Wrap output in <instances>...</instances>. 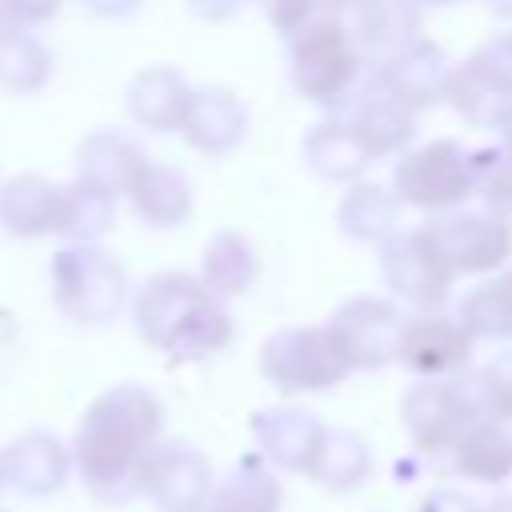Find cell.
Instances as JSON below:
<instances>
[{
    "instance_id": "1",
    "label": "cell",
    "mask_w": 512,
    "mask_h": 512,
    "mask_svg": "<svg viewBox=\"0 0 512 512\" xmlns=\"http://www.w3.org/2000/svg\"><path fill=\"white\" fill-rule=\"evenodd\" d=\"M164 436V404L144 384H116L100 392L76 432L72 468L100 504H128L140 496V468Z\"/></svg>"
},
{
    "instance_id": "2",
    "label": "cell",
    "mask_w": 512,
    "mask_h": 512,
    "mask_svg": "<svg viewBox=\"0 0 512 512\" xmlns=\"http://www.w3.org/2000/svg\"><path fill=\"white\" fill-rule=\"evenodd\" d=\"M136 336L172 356V360H204L232 344L236 324L224 300L192 272H156L132 300Z\"/></svg>"
},
{
    "instance_id": "3",
    "label": "cell",
    "mask_w": 512,
    "mask_h": 512,
    "mask_svg": "<svg viewBox=\"0 0 512 512\" xmlns=\"http://www.w3.org/2000/svg\"><path fill=\"white\" fill-rule=\"evenodd\" d=\"M288 60H292V88L320 108H344L360 92L364 76V48L344 16L320 12L300 32L288 36Z\"/></svg>"
},
{
    "instance_id": "4",
    "label": "cell",
    "mask_w": 512,
    "mask_h": 512,
    "mask_svg": "<svg viewBox=\"0 0 512 512\" xmlns=\"http://www.w3.org/2000/svg\"><path fill=\"white\" fill-rule=\"evenodd\" d=\"M48 284L52 304L72 324H108L128 300V272L100 244L68 240L48 264Z\"/></svg>"
},
{
    "instance_id": "5",
    "label": "cell",
    "mask_w": 512,
    "mask_h": 512,
    "mask_svg": "<svg viewBox=\"0 0 512 512\" xmlns=\"http://www.w3.org/2000/svg\"><path fill=\"white\" fill-rule=\"evenodd\" d=\"M392 192L420 212H452L476 192V148L456 136L404 148L392 164Z\"/></svg>"
},
{
    "instance_id": "6",
    "label": "cell",
    "mask_w": 512,
    "mask_h": 512,
    "mask_svg": "<svg viewBox=\"0 0 512 512\" xmlns=\"http://www.w3.org/2000/svg\"><path fill=\"white\" fill-rule=\"evenodd\" d=\"M348 360L340 344L332 340L328 324H296L280 328L260 344V376L284 392V396H304V392H328L348 376Z\"/></svg>"
},
{
    "instance_id": "7",
    "label": "cell",
    "mask_w": 512,
    "mask_h": 512,
    "mask_svg": "<svg viewBox=\"0 0 512 512\" xmlns=\"http://www.w3.org/2000/svg\"><path fill=\"white\" fill-rule=\"evenodd\" d=\"M380 272L392 300L412 304L416 312H440V304L456 284L452 264L444 260V252L436 248L424 224L396 232L380 244Z\"/></svg>"
},
{
    "instance_id": "8",
    "label": "cell",
    "mask_w": 512,
    "mask_h": 512,
    "mask_svg": "<svg viewBox=\"0 0 512 512\" xmlns=\"http://www.w3.org/2000/svg\"><path fill=\"white\" fill-rule=\"evenodd\" d=\"M484 416L472 388L452 376V380H416L404 400H400V420L416 452L424 456H448L452 444L468 432V424Z\"/></svg>"
},
{
    "instance_id": "9",
    "label": "cell",
    "mask_w": 512,
    "mask_h": 512,
    "mask_svg": "<svg viewBox=\"0 0 512 512\" xmlns=\"http://www.w3.org/2000/svg\"><path fill=\"white\" fill-rule=\"evenodd\" d=\"M404 320L408 316L400 312V300L352 296L328 316V332L340 344L352 372H376V368H388L396 360Z\"/></svg>"
},
{
    "instance_id": "10",
    "label": "cell",
    "mask_w": 512,
    "mask_h": 512,
    "mask_svg": "<svg viewBox=\"0 0 512 512\" xmlns=\"http://www.w3.org/2000/svg\"><path fill=\"white\" fill-rule=\"evenodd\" d=\"M428 236L444 252L456 276H492L512 256V224L492 212H440L428 224Z\"/></svg>"
},
{
    "instance_id": "11",
    "label": "cell",
    "mask_w": 512,
    "mask_h": 512,
    "mask_svg": "<svg viewBox=\"0 0 512 512\" xmlns=\"http://www.w3.org/2000/svg\"><path fill=\"white\" fill-rule=\"evenodd\" d=\"M472 348H476V336L460 324V316L416 312L404 320L396 360L420 380H452L468 372Z\"/></svg>"
},
{
    "instance_id": "12",
    "label": "cell",
    "mask_w": 512,
    "mask_h": 512,
    "mask_svg": "<svg viewBox=\"0 0 512 512\" xmlns=\"http://www.w3.org/2000/svg\"><path fill=\"white\" fill-rule=\"evenodd\" d=\"M140 496L160 512H204L212 496V464L192 444H156L140 468Z\"/></svg>"
},
{
    "instance_id": "13",
    "label": "cell",
    "mask_w": 512,
    "mask_h": 512,
    "mask_svg": "<svg viewBox=\"0 0 512 512\" xmlns=\"http://www.w3.org/2000/svg\"><path fill=\"white\" fill-rule=\"evenodd\" d=\"M448 76H452V60L440 44L416 36L412 44H404L400 52H392L388 60H380L372 68L368 80H376L380 88H388L396 100H404L408 108L424 112L432 104L444 100V88H448Z\"/></svg>"
},
{
    "instance_id": "14",
    "label": "cell",
    "mask_w": 512,
    "mask_h": 512,
    "mask_svg": "<svg viewBox=\"0 0 512 512\" xmlns=\"http://www.w3.org/2000/svg\"><path fill=\"white\" fill-rule=\"evenodd\" d=\"M72 476V448L44 428H28L4 444V484L28 500L56 496Z\"/></svg>"
},
{
    "instance_id": "15",
    "label": "cell",
    "mask_w": 512,
    "mask_h": 512,
    "mask_svg": "<svg viewBox=\"0 0 512 512\" xmlns=\"http://www.w3.org/2000/svg\"><path fill=\"white\" fill-rule=\"evenodd\" d=\"M328 424H320L312 412L304 408H260L252 416V440H256V452L280 468V472H296V476H308L312 472V460L320 452V440H324Z\"/></svg>"
},
{
    "instance_id": "16",
    "label": "cell",
    "mask_w": 512,
    "mask_h": 512,
    "mask_svg": "<svg viewBox=\"0 0 512 512\" xmlns=\"http://www.w3.org/2000/svg\"><path fill=\"white\" fill-rule=\"evenodd\" d=\"M416 116H420L416 108H408L404 100H396L376 80L360 84V92L344 104V120L364 140V148L372 152V160L400 156L412 144V136H416Z\"/></svg>"
},
{
    "instance_id": "17",
    "label": "cell",
    "mask_w": 512,
    "mask_h": 512,
    "mask_svg": "<svg viewBox=\"0 0 512 512\" xmlns=\"http://www.w3.org/2000/svg\"><path fill=\"white\" fill-rule=\"evenodd\" d=\"M0 224L8 236L40 240L64 232V184H52L36 172L12 176L0 184Z\"/></svg>"
},
{
    "instance_id": "18",
    "label": "cell",
    "mask_w": 512,
    "mask_h": 512,
    "mask_svg": "<svg viewBox=\"0 0 512 512\" xmlns=\"http://www.w3.org/2000/svg\"><path fill=\"white\" fill-rule=\"evenodd\" d=\"M244 132H248V112H244L236 92H228V88H192L180 136L196 152L224 156L244 140Z\"/></svg>"
},
{
    "instance_id": "19",
    "label": "cell",
    "mask_w": 512,
    "mask_h": 512,
    "mask_svg": "<svg viewBox=\"0 0 512 512\" xmlns=\"http://www.w3.org/2000/svg\"><path fill=\"white\" fill-rule=\"evenodd\" d=\"M128 204L140 224L148 228H180L192 216V184L180 168L144 160L128 184Z\"/></svg>"
},
{
    "instance_id": "20",
    "label": "cell",
    "mask_w": 512,
    "mask_h": 512,
    "mask_svg": "<svg viewBox=\"0 0 512 512\" xmlns=\"http://www.w3.org/2000/svg\"><path fill=\"white\" fill-rule=\"evenodd\" d=\"M188 100H192L188 80L168 64H152L136 72L128 84V116L148 132H180Z\"/></svg>"
},
{
    "instance_id": "21",
    "label": "cell",
    "mask_w": 512,
    "mask_h": 512,
    "mask_svg": "<svg viewBox=\"0 0 512 512\" xmlns=\"http://www.w3.org/2000/svg\"><path fill=\"white\" fill-rule=\"evenodd\" d=\"M448 464L456 476L472 484H504L512 480V428L492 416H476L468 432L452 444Z\"/></svg>"
},
{
    "instance_id": "22",
    "label": "cell",
    "mask_w": 512,
    "mask_h": 512,
    "mask_svg": "<svg viewBox=\"0 0 512 512\" xmlns=\"http://www.w3.org/2000/svg\"><path fill=\"white\" fill-rule=\"evenodd\" d=\"M300 156L320 180H332V184H356L364 176V168L372 164V152L364 148V140L352 132L348 120L312 124L300 144Z\"/></svg>"
},
{
    "instance_id": "23",
    "label": "cell",
    "mask_w": 512,
    "mask_h": 512,
    "mask_svg": "<svg viewBox=\"0 0 512 512\" xmlns=\"http://www.w3.org/2000/svg\"><path fill=\"white\" fill-rule=\"evenodd\" d=\"M284 492L276 480V468L256 452L240 456L216 484L204 504V512H280Z\"/></svg>"
},
{
    "instance_id": "24",
    "label": "cell",
    "mask_w": 512,
    "mask_h": 512,
    "mask_svg": "<svg viewBox=\"0 0 512 512\" xmlns=\"http://www.w3.org/2000/svg\"><path fill=\"white\" fill-rule=\"evenodd\" d=\"M144 160L148 156L140 152V144L132 136L104 128V132H92V136L80 140V148H76V176L96 184V188H104V192H112V196H124Z\"/></svg>"
},
{
    "instance_id": "25",
    "label": "cell",
    "mask_w": 512,
    "mask_h": 512,
    "mask_svg": "<svg viewBox=\"0 0 512 512\" xmlns=\"http://www.w3.org/2000/svg\"><path fill=\"white\" fill-rule=\"evenodd\" d=\"M352 32L376 68L380 60H388L420 36V8L408 0H364L352 12Z\"/></svg>"
},
{
    "instance_id": "26",
    "label": "cell",
    "mask_w": 512,
    "mask_h": 512,
    "mask_svg": "<svg viewBox=\"0 0 512 512\" xmlns=\"http://www.w3.org/2000/svg\"><path fill=\"white\" fill-rule=\"evenodd\" d=\"M336 228L348 240L364 244H384L388 236L400 232V196L388 192L384 184H348V192L336 204Z\"/></svg>"
},
{
    "instance_id": "27",
    "label": "cell",
    "mask_w": 512,
    "mask_h": 512,
    "mask_svg": "<svg viewBox=\"0 0 512 512\" xmlns=\"http://www.w3.org/2000/svg\"><path fill=\"white\" fill-rule=\"evenodd\" d=\"M200 280L220 296H244L260 280V256L240 232H216L200 252Z\"/></svg>"
},
{
    "instance_id": "28",
    "label": "cell",
    "mask_w": 512,
    "mask_h": 512,
    "mask_svg": "<svg viewBox=\"0 0 512 512\" xmlns=\"http://www.w3.org/2000/svg\"><path fill=\"white\" fill-rule=\"evenodd\" d=\"M368 472H372V452H368L364 436L352 428H328L320 440V452L312 460L308 480L320 484L324 492L340 496V492L360 488L368 480Z\"/></svg>"
},
{
    "instance_id": "29",
    "label": "cell",
    "mask_w": 512,
    "mask_h": 512,
    "mask_svg": "<svg viewBox=\"0 0 512 512\" xmlns=\"http://www.w3.org/2000/svg\"><path fill=\"white\" fill-rule=\"evenodd\" d=\"M456 316L476 340H512V272L484 276L460 300Z\"/></svg>"
},
{
    "instance_id": "30",
    "label": "cell",
    "mask_w": 512,
    "mask_h": 512,
    "mask_svg": "<svg viewBox=\"0 0 512 512\" xmlns=\"http://www.w3.org/2000/svg\"><path fill=\"white\" fill-rule=\"evenodd\" d=\"M52 72V52L32 36V28L4 32L0 36V88L28 96L48 84Z\"/></svg>"
},
{
    "instance_id": "31",
    "label": "cell",
    "mask_w": 512,
    "mask_h": 512,
    "mask_svg": "<svg viewBox=\"0 0 512 512\" xmlns=\"http://www.w3.org/2000/svg\"><path fill=\"white\" fill-rule=\"evenodd\" d=\"M116 220V196L88 184V180H72L64 184V232L68 240H80V244H96Z\"/></svg>"
},
{
    "instance_id": "32",
    "label": "cell",
    "mask_w": 512,
    "mask_h": 512,
    "mask_svg": "<svg viewBox=\"0 0 512 512\" xmlns=\"http://www.w3.org/2000/svg\"><path fill=\"white\" fill-rule=\"evenodd\" d=\"M476 404L484 416L512 424V348H504L500 356H492L488 364H480L468 380Z\"/></svg>"
},
{
    "instance_id": "33",
    "label": "cell",
    "mask_w": 512,
    "mask_h": 512,
    "mask_svg": "<svg viewBox=\"0 0 512 512\" xmlns=\"http://www.w3.org/2000/svg\"><path fill=\"white\" fill-rule=\"evenodd\" d=\"M464 64H468L492 92H500L504 100H512V28L488 36Z\"/></svg>"
},
{
    "instance_id": "34",
    "label": "cell",
    "mask_w": 512,
    "mask_h": 512,
    "mask_svg": "<svg viewBox=\"0 0 512 512\" xmlns=\"http://www.w3.org/2000/svg\"><path fill=\"white\" fill-rule=\"evenodd\" d=\"M260 8L268 16V24L284 36L300 32L312 16H320V0H260Z\"/></svg>"
},
{
    "instance_id": "35",
    "label": "cell",
    "mask_w": 512,
    "mask_h": 512,
    "mask_svg": "<svg viewBox=\"0 0 512 512\" xmlns=\"http://www.w3.org/2000/svg\"><path fill=\"white\" fill-rule=\"evenodd\" d=\"M420 512H484V504H476L472 496H464L456 488H436L420 500Z\"/></svg>"
},
{
    "instance_id": "36",
    "label": "cell",
    "mask_w": 512,
    "mask_h": 512,
    "mask_svg": "<svg viewBox=\"0 0 512 512\" xmlns=\"http://www.w3.org/2000/svg\"><path fill=\"white\" fill-rule=\"evenodd\" d=\"M188 4V12L196 16V20H208V24H224V20H232L248 0H184Z\"/></svg>"
},
{
    "instance_id": "37",
    "label": "cell",
    "mask_w": 512,
    "mask_h": 512,
    "mask_svg": "<svg viewBox=\"0 0 512 512\" xmlns=\"http://www.w3.org/2000/svg\"><path fill=\"white\" fill-rule=\"evenodd\" d=\"M16 4H20V24H24V28H36V24L52 20L64 0H16Z\"/></svg>"
},
{
    "instance_id": "38",
    "label": "cell",
    "mask_w": 512,
    "mask_h": 512,
    "mask_svg": "<svg viewBox=\"0 0 512 512\" xmlns=\"http://www.w3.org/2000/svg\"><path fill=\"white\" fill-rule=\"evenodd\" d=\"M76 4H84L92 16H104V20H124V16H132L144 0H76Z\"/></svg>"
},
{
    "instance_id": "39",
    "label": "cell",
    "mask_w": 512,
    "mask_h": 512,
    "mask_svg": "<svg viewBox=\"0 0 512 512\" xmlns=\"http://www.w3.org/2000/svg\"><path fill=\"white\" fill-rule=\"evenodd\" d=\"M364 0H320V12H332V16H352Z\"/></svg>"
},
{
    "instance_id": "40",
    "label": "cell",
    "mask_w": 512,
    "mask_h": 512,
    "mask_svg": "<svg viewBox=\"0 0 512 512\" xmlns=\"http://www.w3.org/2000/svg\"><path fill=\"white\" fill-rule=\"evenodd\" d=\"M496 148H500V156H504L508 168H512V116L500 124V132H496Z\"/></svg>"
},
{
    "instance_id": "41",
    "label": "cell",
    "mask_w": 512,
    "mask_h": 512,
    "mask_svg": "<svg viewBox=\"0 0 512 512\" xmlns=\"http://www.w3.org/2000/svg\"><path fill=\"white\" fill-rule=\"evenodd\" d=\"M484 8L492 16H500V20H512V0H484Z\"/></svg>"
},
{
    "instance_id": "42",
    "label": "cell",
    "mask_w": 512,
    "mask_h": 512,
    "mask_svg": "<svg viewBox=\"0 0 512 512\" xmlns=\"http://www.w3.org/2000/svg\"><path fill=\"white\" fill-rule=\"evenodd\" d=\"M484 512H512V492H504V496H496L492 504H484Z\"/></svg>"
},
{
    "instance_id": "43",
    "label": "cell",
    "mask_w": 512,
    "mask_h": 512,
    "mask_svg": "<svg viewBox=\"0 0 512 512\" xmlns=\"http://www.w3.org/2000/svg\"><path fill=\"white\" fill-rule=\"evenodd\" d=\"M408 4H416V8H448L456 0H408Z\"/></svg>"
},
{
    "instance_id": "44",
    "label": "cell",
    "mask_w": 512,
    "mask_h": 512,
    "mask_svg": "<svg viewBox=\"0 0 512 512\" xmlns=\"http://www.w3.org/2000/svg\"><path fill=\"white\" fill-rule=\"evenodd\" d=\"M8 484H4V448H0V492H4Z\"/></svg>"
},
{
    "instance_id": "45",
    "label": "cell",
    "mask_w": 512,
    "mask_h": 512,
    "mask_svg": "<svg viewBox=\"0 0 512 512\" xmlns=\"http://www.w3.org/2000/svg\"><path fill=\"white\" fill-rule=\"evenodd\" d=\"M0 512H4V508H0Z\"/></svg>"
}]
</instances>
